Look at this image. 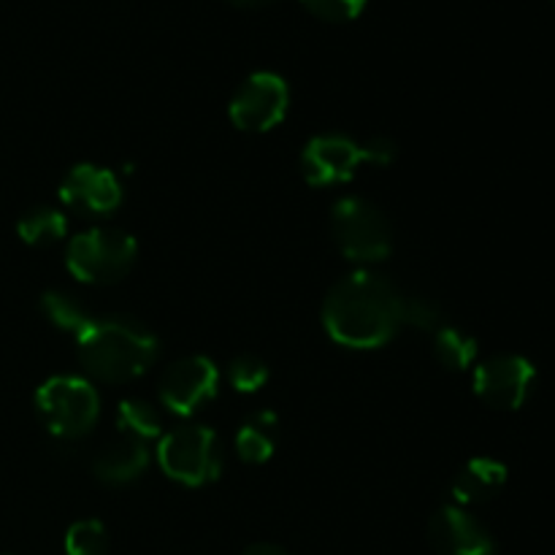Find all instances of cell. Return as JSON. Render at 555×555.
I'll use <instances>...</instances> for the list:
<instances>
[{
    "instance_id": "cell-1",
    "label": "cell",
    "mask_w": 555,
    "mask_h": 555,
    "mask_svg": "<svg viewBox=\"0 0 555 555\" xmlns=\"http://www.w3.org/2000/svg\"><path fill=\"white\" fill-rule=\"evenodd\" d=\"M404 296L388 276L361 269L331 287L323 325L331 339L350 350H374L399 334Z\"/></svg>"
},
{
    "instance_id": "cell-2",
    "label": "cell",
    "mask_w": 555,
    "mask_h": 555,
    "mask_svg": "<svg viewBox=\"0 0 555 555\" xmlns=\"http://www.w3.org/2000/svg\"><path fill=\"white\" fill-rule=\"evenodd\" d=\"M79 361L98 383L119 385L141 377L157 358V339L130 320L92 318L76 334Z\"/></svg>"
},
{
    "instance_id": "cell-3",
    "label": "cell",
    "mask_w": 555,
    "mask_h": 555,
    "mask_svg": "<svg viewBox=\"0 0 555 555\" xmlns=\"http://www.w3.org/2000/svg\"><path fill=\"white\" fill-rule=\"evenodd\" d=\"M135 255L139 244L130 233L117 228H92L70 238L65 266L87 285H112L133 269Z\"/></svg>"
},
{
    "instance_id": "cell-4",
    "label": "cell",
    "mask_w": 555,
    "mask_h": 555,
    "mask_svg": "<svg viewBox=\"0 0 555 555\" xmlns=\"http://www.w3.org/2000/svg\"><path fill=\"white\" fill-rule=\"evenodd\" d=\"M336 247L347 260L374 266L393 253V228L388 217L363 198H341L331 211Z\"/></svg>"
},
{
    "instance_id": "cell-5",
    "label": "cell",
    "mask_w": 555,
    "mask_h": 555,
    "mask_svg": "<svg viewBox=\"0 0 555 555\" xmlns=\"http://www.w3.org/2000/svg\"><path fill=\"white\" fill-rule=\"evenodd\" d=\"M36 410L52 437L79 439L95 426L101 415V399L87 379L63 374L47 379L38 388Z\"/></svg>"
},
{
    "instance_id": "cell-6",
    "label": "cell",
    "mask_w": 555,
    "mask_h": 555,
    "mask_svg": "<svg viewBox=\"0 0 555 555\" xmlns=\"http://www.w3.org/2000/svg\"><path fill=\"white\" fill-rule=\"evenodd\" d=\"M160 469L182 486H206L222 472V442L206 426H179L160 437Z\"/></svg>"
},
{
    "instance_id": "cell-7",
    "label": "cell",
    "mask_w": 555,
    "mask_h": 555,
    "mask_svg": "<svg viewBox=\"0 0 555 555\" xmlns=\"http://www.w3.org/2000/svg\"><path fill=\"white\" fill-rule=\"evenodd\" d=\"M287 106H291V90H287L285 79L269 74V70H260L238 87L228 114L238 130L266 133L285 119Z\"/></svg>"
},
{
    "instance_id": "cell-8",
    "label": "cell",
    "mask_w": 555,
    "mask_h": 555,
    "mask_svg": "<svg viewBox=\"0 0 555 555\" xmlns=\"http://www.w3.org/2000/svg\"><path fill=\"white\" fill-rule=\"evenodd\" d=\"M220 388V372L204 356H190L171 363L160 383V401L173 415L190 417L206 401H211Z\"/></svg>"
},
{
    "instance_id": "cell-9",
    "label": "cell",
    "mask_w": 555,
    "mask_h": 555,
    "mask_svg": "<svg viewBox=\"0 0 555 555\" xmlns=\"http://www.w3.org/2000/svg\"><path fill=\"white\" fill-rule=\"evenodd\" d=\"M534 379L537 369L524 356H496L475 369V393L493 410H520Z\"/></svg>"
},
{
    "instance_id": "cell-10",
    "label": "cell",
    "mask_w": 555,
    "mask_h": 555,
    "mask_svg": "<svg viewBox=\"0 0 555 555\" xmlns=\"http://www.w3.org/2000/svg\"><path fill=\"white\" fill-rule=\"evenodd\" d=\"M363 163V150L350 135H314L301 155V173L312 188H331L352 179Z\"/></svg>"
},
{
    "instance_id": "cell-11",
    "label": "cell",
    "mask_w": 555,
    "mask_h": 555,
    "mask_svg": "<svg viewBox=\"0 0 555 555\" xmlns=\"http://www.w3.org/2000/svg\"><path fill=\"white\" fill-rule=\"evenodd\" d=\"M60 198L65 206L87 211V215H112L122 204V184L108 168L81 163L70 168L68 177L63 179Z\"/></svg>"
},
{
    "instance_id": "cell-12",
    "label": "cell",
    "mask_w": 555,
    "mask_h": 555,
    "mask_svg": "<svg viewBox=\"0 0 555 555\" xmlns=\"http://www.w3.org/2000/svg\"><path fill=\"white\" fill-rule=\"evenodd\" d=\"M428 542L439 555H493L496 545L486 526L464 507H442L428 520Z\"/></svg>"
},
{
    "instance_id": "cell-13",
    "label": "cell",
    "mask_w": 555,
    "mask_h": 555,
    "mask_svg": "<svg viewBox=\"0 0 555 555\" xmlns=\"http://www.w3.org/2000/svg\"><path fill=\"white\" fill-rule=\"evenodd\" d=\"M146 466H150L146 444L133 437H122L98 453L92 469H95L98 480L106 482V486H128L144 475Z\"/></svg>"
},
{
    "instance_id": "cell-14",
    "label": "cell",
    "mask_w": 555,
    "mask_h": 555,
    "mask_svg": "<svg viewBox=\"0 0 555 555\" xmlns=\"http://www.w3.org/2000/svg\"><path fill=\"white\" fill-rule=\"evenodd\" d=\"M507 482V466L493 459H472L464 469L455 475L450 493L455 499V507H469V504L488 502L496 496Z\"/></svg>"
},
{
    "instance_id": "cell-15",
    "label": "cell",
    "mask_w": 555,
    "mask_h": 555,
    "mask_svg": "<svg viewBox=\"0 0 555 555\" xmlns=\"http://www.w3.org/2000/svg\"><path fill=\"white\" fill-rule=\"evenodd\" d=\"M271 426H276L274 412H260L255 421L244 423L236 434V453L244 464H266L274 455V437Z\"/></svg>"
},
{
    "instance_id": "cell-16",
    "label": "cell",
    "mask_w": 555,
    "mask_h": 555,
    "mask_svg": "<svg viewBox=\"0 0 555 555\" xmlns=\"http://www.w3.org/2000/svg\"><path fill=\"white\" fill-rule=\"evenodd\" d=\"M16 233L25 244L30 247H52V244L63 242L65 233H68V222L60 215L57 209H49V206H41V209H33L16 222Z\"/></svg>"
},
{
    "instance_id": "cell-17",
    "label": "cell",
    "mask_w": 555,
    "mask_h": 555,
    "mask_svg": "<svg viewBox=\"0 0 555 555\" xmlns=\"http://www.w3.org/2000/svg\"><path fill=\"white\" fill-rule=\"evenodd\" d=\"M434 356L442 363L444 369H453V372H464L475 363L477 358V341L469 334H464L461 328L453 325H442V328L434 334Z\"/></svg>"
},
{
    "instance_id": "cell-18",
    "label": "cell",
    "mask_w": 555,
    "mask_h": 555,
    "mask_svg": "<svg viewBox=\"0 0 555 555\" xmlns=\"http://www.w3.org/2000/svg\"><path fill=\"white\" fill-rule=\"evenodd\" d=\"M117 426L125 437H133L139 442L157 439L163 431V421L152 404L141 399H125L117 410Z\"/></svg>"
},
{
    "instance_id": "cell-19",
    "label": "cell",
    "mask_w": 555,
    "mask_h": 555,
    "mask_svg": "<svg viewBox=\"0 0 555 555\" xmlns=\"http://www.w3.org/2000/svg\"><path fill=\"white\" fill-rule=\"evenodd\" d=\"M41 309L49 320H52L57 328L70 331V334H79L87 323L92 320V314L81 307L76 298H70L68 293H60V291H49L43 293L41 298Z\"/></svg>"
},
{
    "instance_id": "cell-20",
    "label": "cell",
    "mask_w": 555,
    "mask_h": 555,
    "mask_svg": "<svg viewBox=\"0 0 555 555\" xmlns=\"http://www.w3.org/2000/svg\"><path fill=\"white\" fill-rule=\"evenodd\" d=\"M108 534L98 520H79L65 534V553L68 555H106Z\"/></svg>"
},
{
    "instance_id": "cell-21",
    "label": "cell",
    "mask_w": 555,
    "mask_h": 555,
    "mask_svg": "<svg viewBox=\"0 0 555 555\" xmlns=\"http://www.w3.org/2000/svg\"><path fill=\"white\" fill-rule=\"evenodd\" d=\"M228 379L238 393H258L269 383V366L255 356H238L228 366Z\"/></svg>"
},
{
    "instance_id": "cell-22",
    "label": "cell",
    "mask_w": 555,
    "mask_h": 555,
    "mask_svg": "<svg viewBox=\"0 0 555 555\" xmlns=\"http://www.w3.org/2000/svg\"><path fill=\"white\" fill-rule=\"evenodd\" d=\"M401 325L415 331H434L437 334L442 328V309L431 298L404 296V304H401Z\"/></svg>"
},
{
    "instance_id": "cell-23",
    "label": "cell",
    "mask_w": 555,
    "mask_h": 555,
    "mask_svg": "<svg viewBox=\"0 0 555 555\" xmlns=\"http://www.w3.org/2000/svg\"><path fill=\"white\" fill-rule=\"evenodd\" d=\"M301 3L325 22H350L366 9V0H301Z\"/></svg>"
},
{
    "instance_id": "cell-24",
    "label": "cell",
    "mask_w": 555,
    "mask_h": 555,
    "mask_svg": "<svg viewBox=\"0 0 555 555\" xmlns=\"http://www.w3.org/2000/svg\"><path fill=\"white\" fill-rule=\"evenodd\" d=\"M363 163H374V166H390L399 157V146L396 141L385 139V135H374V139L363 141Z\"/></svg>"
},
{
    "instance_id": "cell-25",
    "label": "cell",
    "mask_w": 555,
    "mask_h": 555,
    "mask_svg": "<svg viewBox=\"0 0 555 555\" xmlns=\"http://www.w3.org/2000/svg\"><path fill=\"white\" fill-rule=\"evenodd\" d=\"M242 555H291V553L282 551V547H276V545H269V542H260V545L247 547Z\"/></svg>"
},
{
    "instance_id": "cell-26",
    "label": "cell",
    "mask_w": 555,
    "mask_h": 555,
    "mask_svg": "<svg viewBox=\"0 0 555 555\" xmlns=\"http://www.w3.org/2000/svg\"><path fill=\"white\" fill-rule=\"evenodd\" d=\"M238 9H260V5H269L271 0H231Z\"/></svg>"
},
{
    "instance_id": "cell-27",
    "label": "cell",
    "mask_w": 555,
    "mask_h": 555,
    "mask_svg": "<svg viewBox=\"0 0 555 555\" xmlns=\"http://www.w3.org/2000/svg\"><path fill=\"white\" fill-rule=\"evenodd\" d=\"M553 3H555V0H553Z\"/></svg>"
}]
</instances>
